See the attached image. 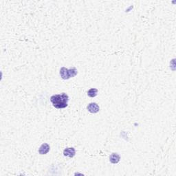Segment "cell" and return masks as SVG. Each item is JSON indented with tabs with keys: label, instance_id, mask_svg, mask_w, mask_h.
<instances>
[{
	"label": "cell",
	"instance_id": "6da1fadb",
	"mask_svg": "<svg viewBox=\"0 0 176 176\" xmlns=\"http://www.w3.org/2000/svg\"><path fill=\"white\" fill-rule=\"evenodd\" d=\"M50 101L55 108L63 109L68 107L69 96L65 93L55 94L50 97Z\"/></svg>",
	"mask_w": 176,
	"mask_h": 176
},
{
	"label": "cell",
	"instance_id": "7a4b0ae2",
	"mask_svg": "<svg viewBox=\"0 0 176 176\" xmlns=\"http://www.w3.org/2000/svg\"><path fill=\"white\" fill-rule=\"evenodd\" d=\"M78 73L76 68H72L71 69H68L65 67H62L60 70V75L63 79L68 80L70 78L74 77Z\"/></svg>",
	"mask_w": 176,
	"mask_h": 176
},
{
	"label": "cell",
	"instance_id": "3957f363",
	"mask_svg": "<svg viewBox=\"0 0 176 176\" xmlns=\"http://www.w3.org/2000/svg\"><path fill=\"white\" fill-rule=\"evenodd\" d=\"M88 112H90V113L92 114H96L97 112H99L100 107L98 106V105L96 103H90L87 107Z\"/></svg>",
	"mask_w": 176,
	"mask_h": 176
},
{
	"label": "cell",
	"instance_id": "277c9868",
	"mask_svg": "<svg viewBox=\"0 0 176 176\" xmlns=\"http://www.w3.org/2000/svg\"><path fill=\"white\" fill-rule=\"evenodd\" d=\"M76 154V151L73 147H68L63 151V155L69 157H73Z\"/></svg>",
	"mask_w": 176,
	"mask_h": 176
},
{
	"label": "cell",
	"instance_id": "5b68a950",
	"mask_svg": "<svg viewBox=\"0 0 176 176\" xmlns=\"http://www.w3.org/2000/svg\"><path fill=\"white\" fill-rule=\"evenodd\" d=\"M50 149V145L47 143H44L39 149V153L41 154V155H45V154L48 153V152H49Z\"/></svg>",
	"mask_w": 176,
	"mask_h": 176
},
{
	"label": "cell",
	"instance_id": "8992f818",
	"mask_svg": "<svg viewBox=\"0 0 176 176\" xmlns=\"http://www.w3.org/2000/svg\"><path fill=\"white\" fill-rule=\"evenodd\" d=\"M120 160V155L117 153H113L110 156V161L113 164H117Z\"/></svg>",
	"mask_w": 176,
	"mask_h": 176
},
{
	"label": "cell",
	"instance_id": "52a82bcc",
	"mask_svg": "<svg viewBox=\"0 0 176 176\" xmlns=\"http://www.w3.org/2000/svg\"><path fill=\"white\" fill-rule=\"evenodd\" d=\"M97 94H98V90L96 88H91L88 92V95L90 97H92V98L96 96Z\"/></svg>",
	"mask_w": 176,
	"mask_h": 176
}]
</instances>
